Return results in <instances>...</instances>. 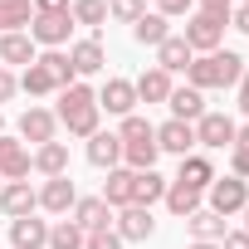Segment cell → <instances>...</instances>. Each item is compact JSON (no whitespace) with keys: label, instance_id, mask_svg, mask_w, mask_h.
I'll use <instances>...</instances> for the list:
<instances>
[{"label":"cell","instance_id":"cell-1","mask_svg":"<svg viewBox=\"0 0 249 249\" xmlns=\"http://www.w3.org/2000/svg\"><path fill=\"white\" fill-rule=\"evenodd\" d=\"M54 117L69 127V137H93V132H98V117H103L98 93H93L88 83H69V88L59 93V112H54Z\"/></svg>","mask_w":249,"mask_h":249},{"label":"cell","instance_id":"cell-2","mask_svg":"<svg viewBox=\"0 0 249 249\" xmlns=\"http://www.w3.org/2000/svg\"><path fill=\"white\" fill-rule=\"evenodd\" d=\"M239 73H244V59L234 54V49H215V54H200V59H191V69H186V83L191 88H234L239 83Z\"/></svg>","mask_w":249,"mask_h":249},{"label":"cell","instance_id":"cell-3","mask_svg":"<svg viewBox=\"0 0 249 249\" xmlns=\"http://www.w3.org/2000/svg\"><path fill=\"white\" fill-rule=\"evenodd\" d=\"M205 196H210V210L215 215H239L244 205H249V181H239V176H215L210 186H205Z\"/></svg>","mask_w":249,"mask_h":249},{"label":"cell","instance_id":"cell-4","mask_svg":"<svg viewBox=\"0 0 249 249\" xmlns=\"http://www.w3.org/2000/svg\"><path fill=\"white\" fill-rule=\"evenodd\" d=\"M181 39L191 44V54H215V49H220V39H225V20H210V15L191 10V15H186V35H181Z\"/></svg>","mask_w":249,"mask_h":249},{"label":"cell","instance_id":"cell-5","mask_svg":"<svg viewBox=\"0 0 249 249\" xmlns=\"http://www.w3.org/2000/svg\"><path fill=\"white\" fill-rule=\"evenodd\" d=\"M234 132H239V122L225 117V112H205L196 122V147H215V152H230L234 147Z\"/></svg>","mask_w":249,"mask_h":249},{"label":"cell","instance_id":"cell-6","mask_svg":"<svg viewBox=\"0 0 249 249\" xmlns=\"http://www.w3.org/2000/svg\"><path fill=\"white\" fill-rule=\"evenodd\" d=\"M98 107L112 112V117H132V107H137V88H132V78H107V83L98 88Z\"/></svg>","mask_w":249,"mask_h":249},{"label":"cell","instance_id":"cell-7","mask_svg":"<svg viewBox=\"0 0 249 249\" xmlns=\"http://www.w3.org/2000/svg\"><path fill=\"white\" fill-rule=\"evenodd\" d=\"M112 230L122 234V244H142V239L157 234V220H152V210H142V205H122Z\"/></svg>","mask_w":249,"mask_h":249},{"label":"cell","instance_id":"cell-8","mask_svg":"<svg viewBox=\"0 0 249 249\" xmlns=\"http://www.w3.org/2000/svg\"><path fill=\"white\" fill-rule=\"evenodd\" d=\"M69 35H73V15H35L30 20V39L44 44V49L69 44Z\"/></svg>","mask_w":249,"mask_h":249},{"label":"cell","instance_id":"cell-9","mask_svg":"<svg viewBox=\"0 0 249 249\" xmlns=\"http://www.w3.org/2000/svg\"><path fill=\"white\" fill-rule=\"evenodd\" d=\"M191 147H196V122H161L157 127V152H166V157H191Z\"/></svg>","mask_w":249,"mask_h":249},{"label":"cell","instance_id":"cell-10","mask_svg":"<svg viewBox=\"0 0 249 249\" xmlns=\"http://www.w3.org/2000/svg\"><path fill=\"white\" fill-rule=\"evenodd\" d=\"M0 210H5L10 220L35 215V210H39V191H35L30 181H5V186H0Z\"/></svg>","mask_w":249,"mask_h":249},{"label":"cell","instance_id":"cell-11","mask_svg":"<svg viewBox=\"0 0 249 249\" xmlns=\"http://www.w3.org/2000/svg\"><path fill=\"white\" fill-rule=\"evenodd\" d=\"M73 200H78V186H73L69 176H49V181L39 186V210H49V215H69Z\"/></svg>","mask_w":249,"mask_h":249},{"label":"cell","instance_id":"cell-12","mask_svg":"<svg viewBox=\"0 0 249 249\" xmlns=\"http://www.w3.org/2000/svg\"><path fill=\"white\" fill-rule=\"evenodd\" d=\"M25 176H30V147L0 132V181H25Z\"/></svg>","mask_w":249,"mask_h":249},{"label":"cell","instance_id":"cell-13","mask_svg":"<svg viewBox=\"0 0 249 249\" xmlns=\"http://www.w3.org/2000/svg\"><path fill=\"white\" fill-rule=\"evenodd\" d=\"M54 127H59V117H54L49 107H25V112H20V142L44 147V142H54Z\"/></svg>","mask_w":249,"mask_h":249},{"label":"cell","instance_id":"cell-14","mask_svg":"<svg viewBox=\"0 0 249 249\" xmlns=\"http://www.w3.org/2000/svg\"><path fill=\"white\" fill-rule=\"evenodd\" d=\"M69 215H73V225H78L83 234H88V230H103V225H112V210H107V200H103V196H78Z\"/></svg>","mask_w":249,"mask_h":249},{"label":"cell","instance_id":"cell-15","mask_svg":"<svg viewBox=\"0 0 249 249\" xmlns=\"http://www.w3.org/2000/svg\"><path fill=\"white\" fill-rule=\"evenodd\" d=\"M88 161H93L98 171L122 166V137H117V132H93V137H88Z\"/></svg>","mask_w":249,"mask_h":249},{"label":"cell","instance_id":"cell-16","mask_svg":"<svg viewBox=\"0 0 249 249\" xmlns=\"http://www.w3.org/2000/svg\"><path fill=\"white\" fill-rule=\"evenodd\" d=\"M166 186H171V181H166L157 166H152V171H137V176H132V205L152 210L157 200H166Z\"/></svg>","mask_w":249,"mask_h":249},{"label":"cell","instance_id":"cell-17","mask_svg":"<svg viewBox=\"0 0 249 249\" xmlns=\"http://www.w3.org/2000/svg\"><path fill=\"white\" fill-rule=\"evenodd\" d=\"M10 244L15 249H49V225L35 215H20V220H10Z\"/></svg>","mask_w":249,"mask_h":249},{"label":"cell","instance_id":"cell-18","mask_svg":"<svg viewBox=\"0 0 249 249\" xmlns=\"http://www.w3.org/2000/svg\"><path fill=\"white\" fill-rule=\"evenodd\" d=\"M166 103H171V117H176V122H200V117H205V93L191 88V83H186V88H171Z\"/></svg>","mask_w":249,"mask_h":249},{"label":"cell","instance_id":"cell-19","mask_svg":"<svg viewBox=\"0 0 249 249\" xmlns=\"http://www.w3.org/2000/svg\"><path fill=\"white\" fill-rule=\"evenodd\" d=\"M30 166H35L44 181H49V176H69V147H64V142H44V147H35Z\"/></svg>","mask_w":249,"mask_h":249},{"label":"cell","instance_id":"cell-20","mask_svg":"<svg viewBox=\"0 0 249 249\" xmlns=\"http://www.w3.org/2000/svg\"><path fill=\"white\" fill-rule=\"evenodd\" d=\"M191 59H196V54H191V44H186L181 35H171V39L157 44V69H166V73H186Z\"/></svg>","mask_w":249,"mask_h":249},{"label":"cell","instance_id":"cell-21","mask_svg":"<svg viewBox=\"0 0 249 249\" xmlns=\"http://www.w3.org/2000/svg\"><path fill=\"white\" fill-rule=\"evenodd\" d=\"M132 176H137V171H127V166H112V171H107V181H103V200H107V210L132 205Z\"/></svg>","mask_w":249,"mask_h":249},{"label":"cell","instance_id":"cell-22","mask_svg":"<svg viewBox=\"0 0 249 249\" xmlns=\"http://www.w3.org/2000/svg\"><path fill=\"white\" fill-rule=\"evenodd\" d=\"M69 64H73V73H78V78H88V73H98V69L107 64V54H103V44H98V39H78V44L69 49Z\"/></svg>","mask_w":249,"mask_h":249},{"label":"cell","instance_id":"cell-23","mask_svg":"<svg viewBox=\"0 0 249 249\" xmlns=\"http://www.w3.org/2000/svg\"><path fill=\"white\" fill-rule=\"evenodd\" d=\"M132 88H137V103H166L176 83H171V73H166V69H147Z\"/></svg>","mask_w":249,"mask_h":249},{"label":"cell","instance_id":"cell-24","mask_svg":"<svg viewBox=\"0 0 249 249\" xmlns=\"http://www.w3.org/2000/svg\"><path fill=\"white\" fill-rule=\"evenodd\" d=\"M176 181L181 186H191V191H205L210 181H215V166H210V157H181V171H176Z\"/></svg>","mask_w":249,"mask_h":249},{"label":"cell","instance_id":"cell-25","mask_svg":"<svg viewBox=\"0 0 249 249\" xmlns=\"http://www.w3.org/2000/svg\"><path fill=\"white\" fill-rule=\"evenodd\" d=\"M186 230H191V239L220 244V239H225V215H215V210H196V215H186Z\"/></svg>","mask_w":249,"mask_h":249},{"label":"cell","instance_id":"cell-26","mask_svg":"<svg viewBox=\"0 0 249 249\" xmlns=\"http://www.w3.org/2000/svg\"><path fill=\"white\" fill-rule=\"evenodd\" d=\"M35 59H39V54H35V39H30L25 30H20V35H0V64H25V69H30Z\"/></svg>","mask_w":249,"mask_h":249},{"label":"cell","instance_id":"cell-27","mask_svg":"<svg viewBox=\"0 0 249 249\" xmlns=\"http://www.w3.org/2000/svg\"><path fill=\"white\" fill-rule=\"evenodd\" d=\"M30 20H35L30 0H0V35H20L30 30Z\"/></svg>","mask_w":249,"mask_h":249},{"label":"cell","instance_id":"cell-28","mask_svg":"<svg viewBox=\"0 0 249 249\" xmlns=\"http://www.w3.org/2000/svg\"><path fill=\"white\" fill-rule=\"evenodd\" d=\"M132 39H137V44H147V49H157L161 39H171V25H166V15H142V20L132 25Z\"/></svg>","mask_w":249,"mask_h":249},{"label":"cell","instance_id":"cell-29","mask_svg":"<svg viewBox=\"0 0 249 249\" xmlns=\"http://www.w3.org/2000/svg\"><path fill=\"white\" fill-rule=\"evenodd\" d=\"M20 88H25L30 98H49V93H59V83H54V73H49V69L39 64V59H35V64H30L25 73H20Z\"/></svg>","mask_w":249,"mask_h":249},{"label":"cell","instance_id":"cell-30","mask_svg":"<svg viewBox=\"0 0 249 249\" xmlns=\"http://www.w3.org/2000/svg\"><path fill=\"white\" fill-rule=\"evenodd\" d=\"M200 196H205V191H191V186L171 181V186H166V210L186 220V215H196V210H200Z\"/></svg>","mask_w":249,"mask_h":249},{"label":"cell","instance_id":"cell-31","mask_svg":"<svg viewBox=\"0 0 249 249\" xmlns=\"http://www.w3.org/2000/svg\"><path fill=\"white\" fill-rule=\"evenodd\" d=\"M69 15H73V25L98 30V25H107V0H73V5H69Z\"/></svg>","mask_w":249,"mask_h":249},{"label":"cell","instance_id":"cell-32","mask_svg":"<svg viewBox=\"0 0 249 249\" xmlns=\"http://www.w3.org/2000/svg\"><path fill=\"white\" fill-rule=\"evenodd\" d=\"M157 142H122V161H127V171H152L157 166Z\"/></svg>","mask_w":249,"mask_h":249},{"label":"cell","instance_id":"cell-33","mask_svg":"<svg viewBox=\"0 0 249 249\" xmlns=\"http://www.w3.org/2000/svg\"><path fill=\"white\" fill-rule=\"evenodd\" d=\"M49 249H83V230H78L73 220L49 225Z\"/></svg>","mask_w":249,"mask_h":249},{"label":"cell","instance_id":"cell-34","mask_svg":"<svg viewBox=\"0 0 249 249\" xmlns=\"http://www.w3.org/2000/svg\"><path fill=\"white\" fill-rule=\"evenodd\" d=\"M117 137H122V142H157V127H152L147 117H137V112H132V117H122Z\"/></svg>","mask_w":249,"mask_h":249},{"label":"cell","instance_id":"cell-35","mask_svg":"<svg viewBox=\"0 0 249 249\" xmlns=\"http://www.w3.org/2000/svg\"><path fill=\"white\" fill-rule=\"evenodd\" d=\"M147 15L142 0H107V20H122V25H137Z\"/></svg>","mask_w":249,"mask_h":249},{"label":"cell","instance_id":"cell-36","mask_svg":"<svg viewBox=\"0 0 249 249\" xmlns=\"http://www.w3.org/2000/svg\"><path fill=\"white\" fill-rule=\"evenodd\" d=\"M83 249H122V234H117L112 225H103V230H88V234H83Z\"/></svg>","mask_w":249,"mask_h":249},{"label":"cell","instance_id":"cell-37","mask_svg":"<svg viewBox=\"0 0 249 249\" xmlns=\"http://www.w3.org/2000/svg\"><path fill=\"white\" fill-rule=\"evenodd\" d=\"M196 10L210 15V20H230L234 15V0H196Z\"/></svg>","mask_w":249,"mask_h":249},{"label":"cell","instance_id":"cell-38","mask_svg":"<svg viewBox=\"0 0 249 249\" xmlns=\"http://www.w3.org/2000/svg\"><path fill=\"white\" fill-rule=\"evenodd\" d=\"M230 176L249 181V152H244V147H230Z\"/></svg>","mask_w":249,"mask_h":249},{"label":"cell","instance_id":"cell-39","mask_svg":"<svg viewBox=\"0 0 249 249\" xmlns=\"http://www.w3.org/2000/svg\"><path fill=\"white\" fill-rule=\"evenodd\" d=\"M191 10H196V0H157V15H166V20L171 15H191Z\"/></svg>","mask_w":249,"mask_h":249},{"label":"cell","instance_id":"cell-40","mask_svg":"<svg viewBox=\"0 0 249 249\" xmlns=\"http://www.w3.org/2000/svg\"><path fill=\"white\" fill-rule=\"evenodd\" d=\"M30 5H35V15H69L73 0H30Z\"/></svg>","mask_w":249,"mask_h":249},{"label":"cell","instance_id":"cell-41","mask_svg":"<svg viewBox=\"0 0 249 249\" xmlns=\"http://www.w3.org/2000/svg\"><path fill=\"white\" fill-rule=\"evenodd\" d=\"M15 88H20V78H15L5 64H0V103H10V98H15Z\"/></svg>","mask_w":249,"mask_h":249},{"label":"cell","instance_id":"cell-42","mask_svg":"<svg viewBox=\"0 0 249 249\" xmlns=\"http://www.w3.org/2000/svg\"><path fill=\"white\" fill-rule=\"evenodd\" d=\"M220 249H249V234H244V230H225Z\"/></svg>","mask_w":249,"mask_h":249},{"label":"cell","instance_id":"cell-43","mask_svg":"<svg viewBox=\"0 0 249 249\" xmlns=\"http://www.w3.org/2000/svg\"><path fill=\"white\" fill-rule=\"evenodd\" d=\"M234 88H239V112H244V117H249V69H244V73H239V83H234Z\"/></svg>","mask_w":249,"mask_h":249},{"label":"cell","instance_id":"cell-44","mask_svg":"<svg viewBox=\"0 0 249 249\" xmlns=\"http://www.w3.org/2000/svg\"><path fill=\"white\" fill-rule=\"evenodd\" d=\"M230 20H234V30H239V35H249V5H234V15H230Z\"/></svg>","mask_w":249,"mask_h":249},{"label":"cell","instance_id":"cell-45","mask_svg":"<svg viewBox=\"0 0 249 249\" xmlns=\"http://www.w3.org/2000/svg\"><path fill=\"white\" fill-rule=\"evenodd\" d=\"M234 147H244V152H249V122H244V127L234 132Z\"/></svg>","mask_w":249,"mask_h":249},{"label":"cell","instance_id":"cell-46","mask_svg":"<svg viewBox=\"0 0 249 249\" xmlns=\"http://www.w3.org/2000/svg\"><path fill=\"white\" fill-rule=\"evenodd\" d=\"M191 249H220V244H205V239H191Z\"/></svg>","mask_w":249,"mask_h":249},{"label":"cell","instance_id":"cell-47","mask_svg":"<svg viewBox=\"0 0 249 249\" xmlns=\"http://www.w3.org/2000/svg\"><path fill=\"white\" fill-rule=\"evenodd\" d=\"M239 215H244V234H249V205H244V210H239Z\"/></svg>","mask_w":249,"mask_h":249},{"label":"cell","instance_id":"cell-48","mask_svg":"<svg viewBox=\"0 0 249 249\" xmlns=\"http://www.w3.org/2000/svg\"><path fill=\"white\" fill-rule=\"evenodd\" d=\"M0 132H5V117H0Z\"/></svg>","mask_w":249,"mask_h":249},{"label":"cell","instance_id":"cell-49","mask_svg":"<svg viewBox=\"0 0 249 249\" xmlns=\"http://www.w3.org/2000/svg\"><path fill=\"white\" fill-rule=\"evenodd\" d=\"M239 5H249V0H239Z\"/></svg>","mask_w":249,"mask_h":249},{"label":"cell","instance_id":"cell-50","mask_svg":"<svg viewBox=\"0 0 249 249\" xmlns=\"http://www.w3.org/2000/svg\"><path fill=\"white\" fill-rule=\"evenodd\" d=\"M0 186H5V181H0Z\"/></svg>","mask_w":249,"mask_h":249}]
</instances>
